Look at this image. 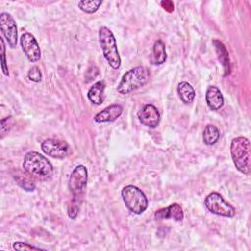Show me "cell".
Here are the masks:
<instances>
[{
  "mask_svg": "<svg viewBox=\"0 0 251 251\" xmlns=\"http://www.w3.org/2000/svg\"><path fill=\"white\" fill-rule=\"evenodd\" d=\"M24 171L32 178L48 180L53 176V166L51 162L36 151H29L23 161Z\"/></svg>",
  "mask_w": 251,
  "mask_h": 251,
  "instance_id": "cell-1",
  "label": "cell"
},
{
  "mask_svg": "<svg viewBox=\"0 0 251 251\" xmlns=\"http://www.w3.org/2000/svg\"><path fill=\"white\" fill-rule=\"evenodd\" d=\"M230 155L238 172L248 175L251 170V146L248 138L237 136L230 142Z\"/></svg>",
  "mask_w": 251,
  "mask_h": 251,
  "instance_id": "cell-2",
  "label": "cell"
},
{
  "mask_svg": "<svg viewBox=\"0 0 251 251\" xmlns=\"http://www.w3.org/2000/svg\"><path fill=\"white\" fill-rule=\"evenodd\" d=\"M150 77V73L147 68L143 66L134 67L126 72L117 86L120 94L126 95L144 86Z\"/></svg>",
  "mask_w": 251,
  "mask_h": 251,
  "instance_id": "cell-3",
  "label": "cell"
},
{
  "mask_svg": "<svg viewBox=\"0 0 251 251\" xmlns=\"http://www.w3.org/2000/svg\"><path fill=\"white\" fill-rule=\"evenodd\" d=\"M98 38L103 56L108 64L115 70L119 69L121 66V57L113 32L107 26H101L98 31Z\"/></svg>",
  "mask_w": 251,
  "mask_h": 251,
  "instance_id": "cell-4",
  "label": "cell"
},
{
  "mask_svg": "<svg viewBox=\"0 0 251 251\" xmlns=\"http://www.w3.org/2000/svg\"><path fill=\"white\" fill-rule=\"evenodd\" d=\"M121 194L126 207L133 214L140 215L147 209L148 199L145 193L137 186L126 185L122 189Z\"/></svg>",
  "mask_w": 251,
  "mask_h": 251,
  "instance_id": "cell-5",
  "label": "cell"
},
{
  "mask_svg": "<svg viewBox=\"0 0 251 251\" xmlns=\"http://www.w3.org/2000/svg\"><path fill=\"white\" fill-rule=\"evenodd\" d=\"M87 178V169L84 165H77L71 173L69 179V188L74 196L73 203L79 205L86 188Z\"/></svg>",
  "mask_w": 251,
  "mask_h": 251,
  "instance_id": "cell-6",
  "label": "cell"
},
{
  "mask_svg": "<svg viewBox=\"0 0 251 251\" xmlns=\"http://www.w3.org/2000/svg\"><path fill=\"white\" fill-rule=\"evenodd\" d=\"M204 204L208 211L212 214L226 218H232L235 216V208L226 202L218 192L214 191L209 193L205 198Z\"/></svg>",
  "mask_w": 251,
  "mask_h": 251,
  "instance_id": "cell-7",
  "label": "cell"
},
{
  "mask_svg": "<svg viewBox=\"0 0 251 251\" xmlns=\"http://www.w3.org/2000/svg\"><path fill=\"white\" fill-rule=\"evenodd\" d=\"M0 29L9 46L15 48L18 41V27L11 14L6 12L0 14Z\"/></svg>",
  "mask_w": 251,
  "mask_h": 251,
  "instance_id": "cell-8",
  "label": "cell"
},
{
  "mask_svg": "<svg viewBox=\"0 0 251 251\" xmlns=\"http://www.w3.org/2000/svg\"><path fill=\"white\" fill-rule=\"evenodd\" d=\"M41 149L49 157L55 159H63L68 155L70 146L65 140L47 138L44 141H42Z\"/></svg>",
  "mask_w": 251,
  "mask_h": 251,
  "instance_id": "cell-9",
  "label": "cell"
},
{
  "mask_svg": "<svg viewBox=\"0 0 251 251\" xmlns=\"http://www.w3.org/2000/svg\"><path fill=\"white\" fill-rule=\"evenodd\" d=\"M20 42H21L23 52L25 53V55L26 56L29 62L35 63L40 59L41 51L39 48V44L31 33L29 32L23 33L20 38Z\"/></svg>",
  "mask_w": 251,
  "mask_h": 251,
  "instance_id": "cell-10",
  "label": "cell"
},
{
  "mask_svg": "<svg viewBox=\"0 0 251 251\" xmlns=\"http://www.w3.org/2000/svg\"><path fill=\"white\" fill-rule=\"evenodd\" d=\"M139 122L150 128H155L159 126L161 116L158 109L152 104L144 105L137 113Z\"/></svg>",
  "mask_w": 251,
  "mask_h": 251,
  "instance_id": "cell-11",
  "label": "cell"
},
{
  "mask_svg": "<svg viewBox=\"0 0 251 251\" xmlns=\"http://www.w3.org/2000/svg\"><path fill=\"white\" fill-rule=\"evenodd\" d=\"M154 217L156 220H166L173 219L175 221L180 222L183 220V211L182 208L177 203H173L166 208L159 209L155 212Z\"/></svg>",
  "mask_w": 251,
  "mask_h": 251,
  "instance_id": "cell-12",
  "label": "cell"
},
{
  "mask_svg": "<svg viewBox=\"0 0 251 251\" xmlns=\"http://www.w3.org/2000/svg\"><path fill=\"white\" fill-rule=\"evenodd\" d=\"M123 113V107L120 104H112L94 116L97 123H109L116 121Z\"/></svg>",
  "mask_w": 251,
  "mask_h": 251,
  "instance_id": "cell-13",
  "label": "cell"
},
{
  "mask_svg": "<svg viewBox=\"0 0 251 251\" xmlns=\"http://www.w3.org/2000/svg\"><path fill=\"white\" fill-rule=\"evenodd\" d=\"M205 99L207 106L212 111H218L224 106V96L221 90L215 85L208 86L206 90Z\"/></svg>",
  "mask_w": 251,
  "mask_h": 251,
  "instance_id": "cell-14",
  "label": "cell"
},
{
  "mask_svg": "<svg viewBox=\"0 0 251 251\" xmlns=\"http://www.w3.org/2000/svg\"><path fill=\"white\" fill-rule=\"evenodd\" d=\"M213 44L215 46L216 49V53L218 55V59L220 61V63L222 64L225 74L224 75H227L230 74V62H229V57H228V53L226 51V48L225 46V44L218 40V39H214L213 40Z\"/></svg>",
  "mask_w": 251,
  "mask_h": 251,
  "instance_id": "cell-15",
  "label": "cell"
},
{
  "mask_svg": "<svg viewBox=\"0 0 251 251\" xmlns=\"http://www.w3.org/2000/svg\"><path fill=\"white\" fill-rule=\"evenodd\" d=\"M167 60V53H166V45L161 40L158 39L154 42L152 47V52L150 56L151 64L153 65H162Z\"/></svg>",
  "mask_w": 251,
  "mask_h": 251,
  "instance_id": "cell-16",
  "label": "cell"
},
{
  "mask_svg": "<svg viewBox=\"0 0 251 251\" xmlns=\"http://www.w3.org/2000/svg\"><path fill=\"white\" fill-rule=\"evenodd\" d=\"M104 90L105 82L99 80L95 82L87 91L88 100L94 105H101L104 101Z\"/></svg>",
  "mask_w": 251,
  "mask_h": 251,
  "instance_id": "cell-17",
  "label": "cell"
},
{
  "mask_svg": "<svg viewBox=\"0 0 251 251\" xmlns=\"http://www.w3.org/2000/svg\"><path fill=\"white\" fill-rule=\"evenodd\" d=\"M177 94L180 100L186 105L192 103L195 98V90L193 86L186 81H181L178 83Z\"/></svg>",
  "mask_w": 251,
  "mask_h": 251,
  "instance_id": "cell-18",
  "label": "cell"
},
{
  "mask_svg": "<svg viewBox=\"0 0 251 251\" xmlns=\"http://www.w3.org/2000/svg\"><path fill=\"white\" fill-rule=\"evenodd\" d=\"M220 139V130L212 124H208L203 131V141L206 145H213Z\"/></svg>",
  "mask_w": 251,
  "mask_h": 251,
  "instance_id": "cell-19",
  "label": "cell"
},
{
  "mask_svg": "<svg viewBox=\"0 0 251 251\" xmlns=\"http://www.w3.org/2000/svg\"><path fill=\"white\" fill-rule=\"evenodd\" d=\"M101 4H102L101 0H82L78 2L77 6L82 12L87 14H92L99 9Z\"/></svg>",
  "mask_w": 251,
  "mask_h": 251,
  "instance_id": "cell-20",
  "label": "cell"
},
{
  "mask_svg": "<svg viewBox=\"0 0 251 251\" xmlns=\"http://www.w3.org/2000/svg\"><path fill=\"white\" fill-rule=\"evenodd\" d=\"M26 174V173H25ZM16 181L26 191H32L35 188V183L32 180V177L30 176L26 175H20L15 176Z\"/></svg>",
  "mask_w": 251,
  "mask_h": 251,
  "instance_id": "cell-21",
  "label": "cell"
},
{
  "mask_svg": "<svg viewBox=\"0 0 251 251\" xmlns=\"http://www.w3.org/2000/svg\"><path fill=\"white\" fill-rule=\"evenodd\" d=\"M0 43H1V68H2L3 74L6 76H9V70L6 62V48H5V42L3 37H0Z\"/></svg>",
  "mask_w": 251,
  "mask_h": 251,
  "instance_id": "cell-22",
  "label": "cell"
},
{
  "mask_svg": "<svg viewBox=\"0 0 251 251\" xmlns=\"http://www.w3.org/2000/svg\"><path fill=\"white\" fill-rule=\"evenodd\" d=\"M27 77L29 78V80H31L33 82H39L42 78V74H41L39 68L37 66L32 67L27 73Z\"/></svg>",
  "mask_w": 251,
  "mask_h": 251,
  "instance_id": "cell-23",
  "label": "cell"
},
{
  "mask_svg": "<svg viewBox=\"0 0 251 251\" xmlns=\"http://www.w3.org/2000/svg\"><path fill=\"white\" fill-rule=\"evenodd\" d=\"M13 248L16 249V250H20V251H23V250H41L42 248L40 247H36V246H33V245H30L28 243H25V242H21V241H17V242H14L13 243Z\"/></svg>",
  "mask_w": 251,
  "mask_h": 251,
  "instance_id": "cell-24",
  "label": "cell"
},
{
  "mask_svg": "<svg viewBox=\"0 0 251 251\" xmlns=\"http://www.w3.org/2000/svg\"><path fill=\"white\" fill-rule=\"evenodd\" d=\"M13 122H14V120H13V117H11V116L6 117V118L1 120V132H2V134L7 132L11 128V126L13 125Z\"/></svg>",
  "mask_w": 251,
  "mask_h": 251,
  "instance_id": "cell-25",
  "label": "cell"
},
{
  "mask_svg": "<svg viewBox=\"0 0 251 251\" xmlns=\"http://www.w3.org/2000/svg\"><path fill=\"white\" fill-rule=\"evenodd\" d=\"M78 214V204H75V203H73L71 205V207L69 208V211H68V215L71 219H75L76 216Z\"/></svg>",
  "mask_w": 251,
  "mask_h": 251,
  "instance_id": "cell-26",
  "label": "cell"
},
{
  "mask_svg": "<svg viewBox=\"0 0 251 251\" xmlns=\"http://www.w3.org/2000/svg\"><path fill=\"white\" fill-rule=\"evenodd\" d=\"M161 5L164 7V9L168 10L169 12L174 10V4L171 1H163V2H161Z\"/></svg>",
  "mask_w": 251,
  "mask_h": 251,
  "instance_id": "cell-27",
  "label": "cell"
}]
</instances>
